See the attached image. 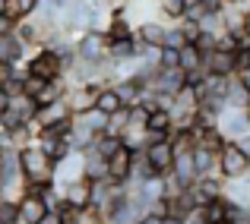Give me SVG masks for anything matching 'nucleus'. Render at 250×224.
I'll list each match as a JSON object with an SVG mask.
<instances>
[{
	"label": "nucleus",
	"instance_id": "obj_1",
	"mask_svg": "<svg viewBox=\"0 0 250 224\" xmlns=\"http://www.w3.org/2000/svg\"><path fill=\"white\" fill-rule=\"evenodd\" d=\"M16 164H19V174H22L25 187H42V183L54 180V161L35 142H29V146H22L16 151Z\"/></svg>",
	"mask_w": 250,
	"mask_h": 224
},
{
	"label": "nucleus",
	"instance_id": "obj_2",
	"mask_svg": "<svg viewBox=\"0 0 250 224\" xmlns=\"http://www.w3.org/2000/svg\"><path fill=\"white\" fill-rule=\"evenodd\" d=\"M73 57L83 63H108V35L104 32H83L80 38H73Z\"/></svg>",
	"mask_w": 250,
	"mask_h": 224
},
{
	"label": "nucleus",
	"instance_id": "obj_3",
	"mask_svg": "<svg viewBox=\"0 0 250 224\" xmlns=\"http://www.w3.org/2000/svg\"><path fill=\"white\" fill-rule=\"evenodd\" d=\"M25 73L38 76L42 82H54V79H63V60L57 54H51L48 48H38L35 54L25 60Z\"/></svg>",
	"mask_w": 250,
	"mask_h": 224
},
{
	"label": "nucleus",
	"instance_id": "obj_4",
	"mask_svg": "<svg viewBox=\"0 0 250 224\" xmlns=\"http://www.w3.org/2000/svg\"><path fill=\"white\" fill-rule=\"evenodd\" d=\"M250 174V158L241 151L238 142H225L219 151V177L222 180H241Z\"/></svg>",
	"mask_w": 250,
	"mask_h": 224
},
{
	"label": "nucleus",
	"instance_id": "obj_5",
	"mask_svg": "<svg viewBox=\"0 0 250 224\" xmlns=\"http://www.w3.org/2000/svg\"><path fill=\"white\" fill-rule=\"evenodd\" d=\"M143 161L149 164L152 177H168L171 174V164H174V149H171L168 139L149 142V146L143 149Z\"/></svg>",
	"mask_w": 250,
	"mask_h": 224
},
{
	"label": "nucleus",
	"instance_id": "obj_6",
	"mask_svg": "<svg viewBox=\"0 0 250 224\" xmlns=\"http://www.w3.org/2000/svg\"><path fill=\"white\" fill-rule=\"evenodd\" d=\"M83 180V151H67L61 161H54V187L61 193V187Z\"/></svg>",
	"mask_w": 250,
	"mask_h": 224
},
{
	"label": "nucleus",
	"instance_id": "obj_7",
	"mask_svg": "<svg viewBox=\"0 0 250 224\" xmlns=\"http://www.w3.org/2000/svg\"><path fill=\"white\" fill-rule=\"evenodd\" d=\"M187 82L190 79H187V73H181V70H155V76L149 79V89L162 98H174Z\"/></svg>",
	"mask_w": 250,
	"mask_h": 224
},
{
	"label": "nucleus",
	"instance_id": "obj_8",
	"mask_svg": "<svg viewBox=\"0 0 250 224\" xmlns=\"http://www.w3.org/2000/svg\"><path fill=\"white\" fill-rule=\"evenodd\" d=\"M130 168H133V151L130 149H117L108 158V170H104V180L114 183V187H127L130 183Z\"/></svg>",
	"mask_w": 250,
	"mask_h": 224
},
{
	"label": "nucleus",
	"instance_id": "obj_9",
	"mask_svg": "<svg viewBox=\"0 0 250 224\" xmlns=\"http://www.w3.org/2000/svg\"><path fill=\"white\" fill-rule=\"evenodd\" d=\"M95 85H67L63 92V104L70 108V114H85V111L95 108Z\"/></svg>",
	"mask_w": 250,
	"mask_h": 224
},
{
	"label": "nucleus",
	"instance_id": "obj_10",
	"mask_svg": "<svg viewBox=\"0 0 250 224\" xmlns=\"http://www.w3.org/2000/svg\"><path fill=\"white\" fill-rule=\"evenodd\" d=\"M48 215V205L35 193H22L16 199V224H38Z\"/></svg>",
	"mask_w": 250,
	"mask_h": 224
},
{
	"label": "nucleus",
	"instance_id": "obj_11",
	"mask_svg": "<svg viewBox=\"0 0 250 224\" xmlns=\"http://www.w3.org/2000/svg\"><path fill=\"white\" fill-rule=\"evenodd\" d=\"M203 76H234V54L222 48L203 54Z\"/></svg>",
	"mask_w": 250,
	"mask_h": 224
},
{
	"label": "nucleus",
	"instance_id": "obj_12",
	"mask_svg": "<svg viewBox=\"0 0 250 224\" xmlns=\"http://www.w3.org/2000/svg\"><path fill=\"white\" fill-rule=\"evenodd\" d=\"M177 70L187 73L190 82L203 79V51L196 48V44H184V48H177Z\"/></svg>",
	"mask_w": 250,
	"mask_h": 224
},
{
	"label": "nucleus",
	"instance_id": "obj_13",
	"mask_svg": "<svg viewBox=\"0 0 250 224\" xmlns=\"http://www.w3.org/2000/svg\"><path fill=\"white\" fill-rule=\"evenodd\" d=\"M89 196H92V183L85 180H76V183H67V187H61V202H67V205H73L76 212H89Z\"/></svg>",
	"mask_w": 250,
	"mask_h": 224
},
{
	"label": "nucleus",
	"instance_id": "obj_14",
	"mask_svg": "<svg viewBox=\"0 0 250 224\" xmlns=\"http://www.w3.org/2000/svg\"><path fill=\"white\" fill-rule=\"evenodd\" d=\"M222 189H225V180H222V177H196L190 193L196 196V205H206V202H212V199H222Z\"/></svg>",
	"mask_w": 250,
	"mask_h": 224
},
{
	"label": "nucleus",
	"instance_id": "obj_15",
	"mask_svg": "<svg viewBox=\"0 0 250 224\" xmlns=\"http://www.w3.org/2000/svg\"><path fill=\"white\" fill-rule=\"evenodd\" d=\"M22 57H25V44L19 41L16 35H0V63H3L6 70H13V67H19L22 63Z\"/></svg>",
	"mask_w": 250,
	"mask_h": 224
},
{
	"label": "nucleus",
	"instance_id": "obj_16",
	"mask_svg": "<svg viewBox=\"0 0 250 224\" xmlns=\"http://www.w3.org/2000/svg\"><path fill=\"white\" fill-rule=\"evenodd\" d=\"M136 51H140V41H136V35H130V38H108V60H111V63L133 60Z\"/></svg>",
	"mask_w": 250,
	"mask_h": 224
},
{
	"label": "nucleus",
	"instance_id": "obj_17",
	"mask_svg": "<svg viewBox=\"0 0 250 224\" xmlns=\"http://www.w3.org/2000/svg\"><path fill=\"white\" fill-rule=\"evenodd\" d=\"M190 158H193L196 177H219V155H215V151L196 146L193 151H190Z\"/></svg>",
	"mask_w": 250,
	"mask_h": 224
},
{
	"label": "nucleus",
	"instance_id": "obj_18",
	"mask_svg": "<svg viewBox=\"0 0 250 224\" xmlns=\"http://www.w3.org/2000/svg\"><path fill=\"white\" fill-rule=\"evenodd\" d=\"M136 41L146 44V48H162V38H165V25L162 22H152V19H146V22H140L133 29Z\"/></svg>",
	"mask_w": 250,
	"mask_h": 224
},
{
	"label": "nucleus",
	"instance_id": "obj_19",
	"mask_svg": "<svg viewBox=\"0 0 250 224\" xmlns=\"http://www.w3.org/2000/svg\"><path fill=\"white\" fill-rule=\"evenodd\" d=\"M95 111H102L104 117H114L117 111H124V104H121V98H117L114 85H102V89L95 92Z\"/></svg>",
	"mask_w": 250,
	"mask_h": 224
},
{
	"label": "nucleus",
	"instance_id": "obj_20",
	"mask_svg": "<svg viewBox=\"0 0 250 224\" xmlns=\"http://www.w3.org/2000/svg\"><path fill=\"white\" fill-rule=\"evenodd\" d=\"M104 170H108V161H104L98 151H92V149H85L83 151V177L85 180H104Z\"/></svg>",
	"mask_w": 250,
	"mask_h": 224
},
{
	"label": "nucleus",
	"instance_id": "obj_21",
	"mask_svg": "<svg viewBox=\"0 0 250 224\" xmlns=\"http://www.w3.org/2000/svg\"><path fill=\"white\" fill-rule=\"evenodd\" d=\"M225 108H238V111H247L250 108V92L244 89L238 76L228 79V92H225Z\"/></svg>",
	"mask_w": 250,
	"mask_h": 224
},
{
	"label": "nucleus",
	"instance_id": "obj_22",
	"mask_svg": "<svg viewBox=\"0 0 250 224\" xmlns=\"http://www.w3.org/2000/svg\"><path fill=\"white\" fill-rule=\"evenodd\" d=\"M63 92H67V82H63V79L44 82V85H42V92L35 95V104H38V108H48V104L61 101V98H63Z\"/></svg>",
	"mask_w": 250,
	"mask_h": 224
},
{
	"label": "nucleus",
	"instance_id": "obj_23",
	"mask_svg": "<svg viewBox=\"0 0 250 224\" xmlns=\"http://www.w3.org/2000/svg\"><path fill=\"white\" fill-rule=\"evenodd\" d=\"M73 120L80 123V127H85L89 133H95V136H102L104 130H108V117H104L102 111H95V108H92V111H85V114H76Z\"/></svg>",
	"mask_w": 250,
	"mask_h": 224
},
{
	"label": "nucleus",
	"instance_id": "obj_24",
	"mask_svg": "<svg viewBox=\"0 0 250 224\" xmlns=\"http://www.w3.org/2000/svg\"><path fill=\"white\" fill-rule=\"evenodd\" d=\"M35 10H38V0H6V16H13L16 22L29 19Z\"/></svg>",
	"mask_w": 250,
	"mask_h": 224
},
{
	"label": "nucleus",
	"instance_id": "obj_25",
	"mask_svg": "<svg viewBox=\"0 0 250 224\" xmlns=\"http://www.w3.org/2000/svg\"><path fill=\"white\" fill-rule=\"evenodd\" d=\"M155 3H159L162 16L171 19V22H177V19L187 16V3H190V0H155Z\"/></svg>",
	"mask_w": 250,
	"mask_h": 224
},
{
	"label": "nucleus",
	"instance_id": "obj_26",
	"mask_svg": "<svg viewBox=\"0 0 250 224\" xmlns=\"http://www.w3.org/2000/svg\"><path fill=\"white\" fill-rule=\"evenodd\" d=\"M89 149H92V151H98V155H102L104 161H108V158L114 155L117 149H121V139H117V136H108V133H102V136H95V142H92Z\"/></svg>",
	"mask_w": 250,
	"mask_h": 224
},
{
	"label": "nucleus",
	"instance_id": "obj_27",
	"mask_svg": "<svg viewBox=\"0 0 250 224\" xmlns=\"http://www.w3.org/2000/svg\"><path fill=\"white\" fill-rule=\"evenodd\" d=\"M187 44V38H184V32H181V25H165V38H162V48H171V51H177V48H184Z\"/></svg>",
	"mask_w": 250,
	"mask_h": 224
},
{
	"label": "nucleus",
	"instance_id": "obj_28",
	"mask_svg": "<svg viewBox=\"0 0 250 224\" xmlns=\"http://www.w3.org/2000/svg\"><path fill=\"white\" fill-rule=\"evenodd\" d=\"M54 212H57V221L61 224H85V212H76V208L67 205V202H61Z\"/></svg>",
	"mask_w": 250,
	"mask_h": 224
},
{
	"label": "nucleus",
	"instance_id": "obj_29",
	"mask_svg": "<svg viewBox=\"0 0 250 224\" xmlns=\"http://www.w3.org/2000/svg\"><path fill=\"white\" fill-rule=\"evenodd\" d=\"M10 32H16V19L3 13V16H0V35H10Z\"/></svg>",
	"mask_w": 250,
	"mask_h": 224
},
{
	"label": "nucleus",
	"instance_id": "obj_30",
	"mask_svg": "<svg viewBox=\"0 0 250 224\" xmlns=\"http://www.w3.org/2000/svg\"><path fill=\"white\" fill-rule=\"evenodd\" d=\"M136 224H165V218H162V215H155V212H146Z\"/></svg>",
	"mask_w": 250,
	"mask_h": 224
},
{
	"label": "nucleus",
	"instance_id": "obj_31",
	"mask_svg": "<svg viewBox=\"0 0 250 224\" xmlns=\"http://www.w3.org/2000/svg\"><path fill=\"white\" fill-rule=\"evenodd\" d=\"M10 108V92H6V85H0V114Z\"/></svg>",
	"mask_w": 250,
	"mask_h": 224
},
{
	"label": "nucleus",
	"instance_id": "obj_32",
	"mask_svg": "<svg viewBox=\"0 0 250 224\" xmlns=\"http://www.w3.org/2000/svg\"><path fill=\"white\" fill-rule=\"evenodd\" d=\"M238 146H241V151H244V155L250 158V133H247V136H241V139H238Z\"/></svg>",
	"mask_w": 250,
	"mask_h": 224
},
{
	"label": "nucleus",
	"instance_id": "obj_33",
	"mask_svg": "<svg viewBox=\"0 0 250 224\" xmlns=\"http://www.w3.org/2000/svg\"><path fill=\"white\" fill-rule=\"evenodd\" d=\"M38 224H61V221H57V212H48V215H44V218L38 221Z\"/></svg>",
	"mask_w": 250,
	"mask_h": 224
},
{
	"label": "nucleus",
	"instance_id": "obj_34",
	"mask_svg": "<svg viewBox=\"0 0 250 224\" xmlns=\"http://www.w3.org/2000/svg\"><path fill=\"white\" fill-rule=\"evenodd\" d=\"M238 79H241V82H244V89H247V92H250V70H247V73H241V76H238Z\"/></svg>",
	"mask_w": 250,
	"mask_h": 224
},
{
	"label": "nucleus",
	"instance_id": "obj_35",
	"mask_svg": "<svg viewBox=\"0 0 250 224\" xmlns=\"http://www.w3.org/2000/svg\"><path fill=\"white\" fill-rule=\"evenodd\" d=\"M222 3H225V6H231V10H238V6L244 3V0H222Z\"/></svg>",
	"mask_w": 250,
	"mask_h": 224
},
{
	"label": "nucleus",
	"instance_id": "obj_36",
	"mask_svg": "<svg viewBox=\"0 0 250 224\" xmlns=\"http://www.w3.org/2000/svg\"><path fill=\"white\" fill-rule=\"evenodd\" d=\"M244 35H247V38H250V16H247V19H244Z\"/></svg>",
	"mask_w": 250,
	"mask_h": 224
},
{
	"label": "nucleus",
	"instance_id": "obj_37",
	"mask_svg": "<svg viewBox=\"0 0 250 224\" xmlns=\"http://www.w3.org/2000/svg\"><path fill=\"white\" fill-rule=\"evenodd\" d=\"M108 3H111V6H124V3H127V0H108Z\"/></svg>",
	"mask_w": 250,
	"mask_h": 224
},
{
	"label": "nucleus",
	"instance_id": "obj_38",
	"mask_svg": "<svg viewBox=\"0 0 250 224\" xmlns=\"http://www.w3.org/2000/svg\"><path fill=\"white\" fill-rule=\"evenodd\" d=\"M3 13H6V0H0V16H3Z\"/></svg>",
	"mask_w": 250,
	"mask_h": 224
},
{
	"label": "nucleus",
	"instance_id": "obj_39",
	"mask_svg": "<svg viewBox=\"0 0 250 224\" xmlns=\"http://www.w3.org/2000/svg\"><path fill=\"white\" fill-rule=\"evenodd\" d=\"M0 79H6V67H3V63H0Z\"/></svg>",
	"mask_w": 250,
	"mask_h": 224
},
{
	"label": "nucleus",
	"instance_id": "obj_40",
	"mask_svg": "<svg viewBox=\"0 0 250 224\" xmlns=\"http://www.w3.org/2000/svg\"><path fill=\"white\" fill-rule=\"evenodd\" d=\"M219 224H228V221H219Z\"/></svg>",
	"mask_w": 250,
	"mask_h": 224
},
{
	"label": "nucleus",
	"instance_id": "obj_41",
	"mask_svg": "<svg viewBox=\"0 0 250 224\" xmlns=\"http://www.w3.org/2000/svg\"><path fill=\"white\" fill-rule=\"evenodd\" d=\"M0 158H3V155H0Z\"/></svg>",
	"mask_w": 250,
	"mask_h": 224
}]
</instances>
